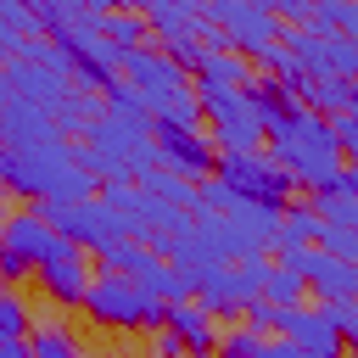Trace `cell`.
<instances>
[{
	"mask_svg": "<svg viewBox=\"0 0 358 358\" xmlns=\"http://www.w3.org/2000/svg\"><path fill=\"white\" fill-rule=\"evenodd\" d=\"M263 134H268V157L285 168V179H291L296 190H313V196L336 190L347 157H341V145H336V134H330L324 117H313L308 106H291V112L274 117Z\"/></svg>",
	"mask_w": 358,
	"mask_h": 358,
	"instance_id": "6da1fadb",
	"label": "cell"
},
{
	"mask_svg": "<svg viewBox=\"0 0 358 358\" xmlns=\"http://www.w3.org/2000/svg\"><path fill=\"white\" fill-rule=\"evenodd\" d=\"M140 106L151 112V123H179V129H201V101H196V84L185 67H173L157 45L145 50H123V73H117Z\"/></svg>",
	"mask_w": 358,
	"mask_h": 358,
	"instance_id": "7a4b0ae2",
	"label": "cell"
},
{
	"mask_svg": "<svg viewBox=\"0 0 358 358\" xmlns=\"http://www.w3.org/2000/svg\"><path fill=\"white\" fill-rule=\"evenodd\" d=\"M84 313H90V324H101V330H123V336H134V330H145V336L162 330V302L145 296L134 280L106 274V268H95L90 296H84Z\"/></svg>",
	"mask_w": 358,
	"mask_h": 358,
	"instance_id": "3957f363",
	"label": "cell"
},
{
	"mask_svg": "<svg viewBox=\"0 0 358 358\" xmlns=\"http://www.w3.org/2000/svg\"><path fill=\"white\" fill-rule=\"evenodd\" d=\"M101 268L106 274H123V280H134L145 296H157L162 308H173V302H190L196 296V274H185V268H173V263H162L151 246H140V241H117L112 252H101Z\"/></svg>",
	"mask_w": 358,
	"mask_h": 358,
	"instance_id": "277c9868",
	"label": "cell"
},
{
	"mask_svg": "<svg viewBox=\"0 0 358 358\" xmlns=\"http://www.w3.org/2000/svg\"><path fill=\"white\" fill-rule=\"evenodd\" d=\"M196 101H201V123H207V140L218 157L263 151V123H257L246 90H196Z\"/></svg>",
	"mask_w": 358,
	"mask_h": 358,
	"instance_id": "5b68a950",
	"label": "cell"
},
{
	"mask_svg": "<svg viewBox=\"0 0 358 358\" xmlns=\"http://www.w3.org/2000/svg\"><path fill=\"white\" fill-rule=\"evenodd\" d=\"M39 213H45V224L67 241V246H78V252H112L117 241H129L123 235V218L101 201V196H90V201H39Z\"/></svg>",
	"mask_w": 358,
	"mask_h": 358,
	"instance_id": "8992f818",
	"label": "cell"
},
{
	"mask_svg": "<svg viewBox=\"0 0 358 358\" xmlns=\"http://www.w3.org/2000/svg\"><path fill=\"white\" fill-rule=\"evenodd\" d=\"M201 17H207V28H213V45H218V50H235V56H257L263 45L280 39L274 11L257 6V0H207Z\"/></svg>",
	"mask_w": 358,
	"mask_h": 358,
	"instance_id": "52a82bcc",
	"label": "cell"
},
{
	"mask_svg": "<svg viewBox=\"0 0 358 358\" xmlns=\"http://www.w3.org/2000/svg\"><path fill=\"white\" fill-rule=\"evenodd\" d=\"M263 274H268V257L196 268V296H190V302H201L213 319H235V313H246V308L263 296Z\"/></svg>",
	"mask_w": 358,
	"mask_h": 358,
	"instance_id": "ba28073f",
	"label": "cell"
},
{
	"mask_svg": "<svg viewBox=\"0 0 358 358\" xmlns=\"http://www.w3.org/2000/svg\"><path fill=\"white\" fill-rule=\"evenodd\" d=\"M213 179L229 185L241 201H257V207H274V213H285V201H291V190H296V185L285 179V168H280L268 151H235V157H218Z\"/></svg>",
	"mask_w": 358,
	"mask_h": 358,
	"instance_id": "9c48e42d",
	"label": "cell"
},
{
	"mask_svg": "<svg viewBox=\"0 0 358 358\" xmlns=\"http://www.w3.org/2000/svg\"><path fill=\"white\" fill-rule=\"evenodd\" d=\"M280 45L308 78H341L358 84V39L347 34H319V28H280Z\"/></svg>",
	"mask_w": 358,
	"mask_h": 358,
	"instance_id": "30bf717a",
	"label": "cell"
},
{
	"mask_svg": "<svg viewBox=\"0 0 358 358\" xmlns=\"http://www.w3.org/2000/svg\"><path fill=\"white\" fill-rule=\"evenodd\" d=\"M50 45H56V56H62L73 90H84V95H101V90L123 73V50H112V45H106L101 34H90V28L62 34V39H50Z\"/></svg>",
	"mask_w": 358,
	"mask_h": 358,
	"instance_id": "8fae6325",
	"label": "cell"
},
{
	"mask_svg": "<svg viewBox=\"0 0 358 358\" xmlns=\"http://www.w3.org/2000/svg\"><path fill=\"white\" fill-rule=\"evenodd\" d=\"M6 90L17 95V101H28V106H39V112H56L67 95H73V78H67V67H62V56H56V45H50V56L45 62H28V56H11L6 67Z\"/></svg>",
	"mask_w": 358,
	"mask_h": 358,
	"instance_id": "7c38bea8",
	"label": "cell"
},
{
	"mask_svg": "<svg viewBox=\"0 0 358 358\" xmlns=\"http://www.w3.org/2000/svg\"><path fill=\"white\" fill-rule=\"evenodd\" d=\"M151 145H157V168H168V173H179V179H190V185L213 179V168H218V151H213V140H207L201 129L151 123Z\"/></svg>",
	"mask_w": 358,
	"mask_h": 358,
	"instance_id": "4fadbf2b",
	"label": "cell"
},
{
	"mask_svg": "<svg viewBox=\"0 0 358 358\" xmlns=\"http://www.w3.org/2000/svg\"><path fill=\"white\" fill-rule=\"evenodd\" d=\"M268 336H280V341H291V347H302L313 358H347L336 324L324 319V308H308V302L302 308H268Z\"/></svg>",
	"mask_w": 358,
	"mask_h": 358,
	"instance_id": "5bb4252c",
	"label": "cell"
},
{
	"mask_svg": "<svg viewBox=\"0 0 358 358\" xmlns=\"http://www.w3.org/2000/svg\"><path fill=\"white\" fill-rule=\"evenodd\" d=\"M0 246H6V252H17L28 268H45L67 241L45 224V213H39V207H17V213H6V218H0Z\"/></svg>",
	"mask_w": 358,
	"mask_h": 358,
	"instance_id": "9a60e30c",
	"label": "cell"
},
{
	"mask_svg": "<svg viewBox=\"0 0 358 358\" xmlns=\"http://www.w3.org/2000/svg\"><path fill=\"white\" fill-rule=\"evenodd\" d=\"M0 145H11V151H50V145H67V140L56 134L50 112L6 95V101H0Z\"/></svg>",
	"mask_w": 358,
	"mask_h": 358,
	"instance_id": "2e32d148",
	"label": "cell"
},
{
	"mask_svg": "<svg viewBox=\"0 0 358 358\" xmlns=\"http://www.w3.org/2000/svg\"><path fill=\"white\" fill-rule=\"evenodd\" d=\"M34 280H39V291L56 302V308H84V296H90V257L78 252V246H62L45 268H34Z\"/></svg>",
	"mask_w": 358,
	"mask_h": 358,
	"instance_id": "e0dca14e",
	"label": "cell"
},
{
	"mask_svg": "<svg viewBox=\"0 0 358 358\" xmlns=\"http://www.w3.org/2000/svg\"><path fill=\"white\" fill-rule=\"evenodd\" d=\"M162 330L179 336L185 358H213V352H218V319H213L201 302H173V308H162Z\"/></svg>",
	"mask_w": 358,
	"mask_h": 358,
	"instance_id": "ac0fdd59",
	"label": "cell"
},
{
	"mask_svg": "<svg viewBox=\"0 0 358 358\" xmlns=\"http://www.w3.org/2000/svg\"><path fill=\"white\" fill-rule=\"evenodd\" d=\"M190 78H196V90H246V84H252V67H246V56H235V50H218V45H213Z\"/></svg>",
	"mask_w": 358,
	"mask_h": 358,
	"instance_id": "d6986e66",
	"label": "cell"
},
{
	"mask_svg": "<svg viewBox=\"0 0 358 358\" xmlns=\"http://www.w3.org/2000/svg\"><path fill=\"white\" fill-rule=\"evenodd\" d=\"M313 241H319V207H313V196H308V201H285L274 252H285V246H313Z\"/></svg>",
	"mask_w": 358,
	"mask_h": 358,
	"instance_id": "ffe728a7",
	"label": "cell"
},
{
	"mask_svg": "<svg viewBox=\"0 0 358 358\" xmlns=\"http://www.w3.org/2000/svg\"><path fill=\"white\" fill-rule=\"evenodd\" d=\"M101 39H106L112 50H145V45H151V28H145V17L129 6V11H106Z\"/></svg>",
	"mask_w": 358,
	"mask_h": 358,
	"instance_id": "44dd1931",
	"label": "cell"
},
{
	"mask_svg": "<svg viewBox=\"0 0 358 358\" xmlns=\"http://www.w3.org/2000/svg\"><path fill=\"white\" fill-rule=\"evenodd\" d=\"M145 196H157V201H168V207H179V213H196V185L190 179H179V173H168V168H151L145 179H134Z\"/></svg>",
	"mask_w": 358,
	"mask_h": 358,
	"instance_id": "7402d4cb",
	"label": "cell"
},
{
	"mask_svg": "<svg viewBox=\"0 0 358 358\" xmlns=\"http://www.w3.org/2000/svg\"><path fill=\"white\" fill-rule=\"evenodd\" d=\"M95 117H101V95H84V90H73V95L50 112V123H56V134H62V140H67V134H84Z\"/></svg>",
	"mask_w": 358,
	"mask_h": 358,
	"instance_id": "603a6c76",
	"label": "cell"
},
{
	"mask_svg": "<svg viewBox=\"0 0 358 358\" xmlns=\"http://www.w3.org/2000/svg\"><path fill=\"white\" fill-rule=\"evenodd\" d=\"M34 336V308L22 302L17 285L0 280V341H28Z\"/></svg>",
	"mask_w": 358,
	"mask_h": 358,
	"instance_id": "cb8c5ba5",
	"label": "cell"
},
{
	"mask_svg": "<svg viewBox=\"0 0 358 358\" xmlns=\"http://www.w3.org/2000/svg\"><path fill=\"white\" fill-rule=\"evenodd\" d=\"M302 296H308L302 274H296V268L268 263V274H263V296H257V302H268V308H302Z\"/></svg>",
	"mask_w": 358,
	"mask_h": 358,
	"instance_id": "d4e9b609",
	"label": "cell"
},
{
	"mask_svg": "<svg viewBox=\"0 0 358 358\" xmlns=\"http://www.w3.org/2000/svg\"><path fill=\"white\" fill-rule=\"evenodd\" d=\"M313 28H319V34H347V39H358V6H352V0H313Z\"/></svg>",
	"mask_w": 358,
	"mask_h": 358,
	"instance_id": "484cf974",
	"label": "cell"
},
{
	"mask_svg": "<svg viewBox=\"0 0 358 358\" xmlns=\"http://www.w3.org/2000/svg\"><path fill=\"white\" fill-rule=\"evenodd\" d=\"M313 207H319V224H330V229H347V235H358V196L324 190V196H313Z\"/></svg>",
	"mask_w": 358,
	"mask_h": 358,
	"instance_id": "4316f807",
	"label": "cell"
},
{
	"mask_svg": "<svg viewBox=\"0 0 358 358\" xmlns=\"http://www.w3.org/2000/svg\"><path fill=\"white\" fill-rule=\"evenodd\" d=\"M0 28L22 45V39H45L39 34V11L28 6V0H0Z\"/></svg>",
	"mask_w": 358,
	"mask_h": 358,
	"instance_id": "83f0119b",
	"label": "cell"
},
{
	"mask_svg": "<svg viewBox=\"0 0 358 358\" xmlns=\"http://www.w3.org/2000/svg\"><path fill=\"white\" fill-rule=\"evenodd\" d=\"M263 341H268V336H257V330H246V324H241V330H224V336H218V358H257Z\"/></svg>",
	"mask_w": 358,
	"mask_h": 358,
	"instance_id": "f1b7e54d",
	"label": "cell"
},
{
	"mask_svg": "<svg viewBox=\"0 0 358 358\" xmlns=\"http://www.w3.org/2000/svg\"><path fill=\"white\" fill-rule=\"evenodd\" d=\"M324 319L336 324L341 352H352V358H358V302H336V308H324Z\"/></svg>",
	"mask_w": 358,
	"mask_h": 358,
	"instance_id": "f546056e",
	"label": "cell"
},
{
	"mask_svg": "<svg viewBox=\"0 0 358 358\" xmlns=\"http://www.w3.org/2000/svg\"><path fill=\"white\" fill-rule=\"evenodd\" d=\"M151 358H185L179 336H173V330H151Z\"/></svg>",
	"mask_w": 358,
	"mask_h": 358,
	"instance_id": "4dcf8cb0",
	"label": "cell"
},
{
	"mask_svg": "<svg viewBox=\"0 0 358 358\" xmlns=\"http://www.w3.org/2000/svg\"><path fill=\"white\" fill-rule=\"evenodd\" d=\"M28 274H34V268H28L17 252H6V246H0V280H6V285H17V280H28Z\"/></svg>",
	"mask_w": 358,
	"mask_h": 358,
	"instance_id": "1f68e13d",
	"label": "cell"
},
{
	"mask_svg": "<svg viewBox=\"0 0 358 358\" xmlns=\"http://www.w3.org/2000/svg\"><path fill=\"white\" fill-rule=\"evenodd\" d=\"M257 358H313V352H302V347H291V341H280V336H268Z\"/></svg>",
	"mask_w": 358,
	"mask_h": 358,
	"instance_id": "d6a6232c",
	"label": "cell"
},
{
	"mask_svg": "<svg viewBox=\"0 0 358 358\" xmlns=\"http://www.w3.org/2000/svg\"><path fill=\"white\" fill-rule=\"evenodd\" d=\"M336 190H341V196H358V157H347V162H341V179H336Z\"/></svg>",
	"mask_w": 358,
	"mask_h": 358,
	"instance_id": "836d02e7",
	"label": "cell"
},
{
	"mask_svg": "<svg viewBox=\"0 0 358 358\" xmlns=\"http://www.w3.org/2000/svg\"><path fill=\"white\" fill-rule=\"evenodd\" d=\"M11 56H17V39H11V34H6V28H0V67H6V62H11Z\"/></svg>",
	"mask_w": 358,
	"mask_h": 358,
	"instance_id": "e575fe53",
	"label": "cell"
},
{
	"mask_svg": "<svg viewBox=\"0 0 358 358\" xmlns=\"http://www.w3.org/2000/svg\"><path fill=\"white\" fill-rule=\"evenodd\" d=\"M84 358H112V352H84Z\"/></svg>",
	"mask_w": 358,
	"mask_h": 358,
	"instance_id": "d590c367",
	"label": "cell"
},
{
	"mask_svg": "<svg viewBox=\"0 0 358 358\" xmlns=\"http://www.w3.org/2000/svg\"><path fill=\"white\" fill-rule=\"evenodd\" d=\"M0 207H6V190H0Z\"/></svg>",
	"mask_w": 358,
	"mask_h": 358,
	"instance_id": "8d00e7d4",
	"label": "cell"
}]
</instances>
